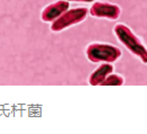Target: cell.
<instances>
[{
	"label": "cell",
	"instance_id": "8",
	"mask_svg": "<svg viewBox=\"0 0 147 134\" xmlns=\"http://www.w3.org/2000/svg\"><path fill=\"white\" fill-rule=\"evenodd\" d=\"M66 1H76V2H93L96 0H66Z\"/></svg>",
	"mask_w": 147,
	"mask_h": 134
},
{
	"label": "cell",
	"instance_id": "2",
	"mask_svg": "<svg viewBox=\"0 0 147 134\" xmlns=\"http://www.w3.org/2000/svg\"><path fill=\"white\" fill-rule=\"evenodd\" d=\"M88 60L93 63H113L121 56V50L108 43H91L86 50Z\"/></svg>",
	"mask_w": 147,
	"mask_h": 134
},
{
	"label": "cell",
	"instance_id": "6",
	"mask_svg": "<svg viewBox=\"0 0 147 134\" xmlns=\"http://www.w3.org/2000/svg\"><path fill=\"white\" fill-rule=\"evenodd\" d=\"M112 72H113V65L110 63L103 62L101 65H99L98 68L91 73V76L89 77V84L91 86L101 85L102 81Z\"/></svg>",
	"mask_w": 147,
	"mask_h": 134
},
{
	"label": "cell",
	"instance_id": "5",
	"mask_svg": "<svg viewBox=\"0 0 147 134\" xmlns=\"http://www.w3.org/2000/svg\"><path fill=\"white\" fill-rule=\"evenodd\" d=\"M70 8V2L66 0H60L54 3L46 6L40 15V18L45 23H52L57 19L63 12H65Z\"/></svg>",
	"mask_w": 147,
	"mask_h": 134
},
{
	"label": "cell",
	"instance_id": "4",
	"mask_svg": "<svg viewBox=\"0 0 147 134\" xmlns=\"http://www.w3.org/2000/svg\"><path fill=\"white\" fill-rule=\"evenodd\" d=\"M89 14L96 18H106L109 20H116L119 18L121 9L118 5L115 3L97 1L90 7Z\"/></svg>",
	"mask_w": 147,
	"mask_h": 134
},
{
	"label": "cell",
	"instance_id": "7",
	"mask_svg": "<svg viewBox=\"0 0 147 134\" xmlns=\"http://www.w3.org/2000/svg\"><path fill=\"white\" fill-rule=\"evenodd\" d=\"M125 80L119 74H115V73H110L103 81L101 86H121L123 85Z\"/></svg>",
	"mask_w": 147,
	"mask_h": 134
},
{
	"label": "cell",
	"instance_id": "1",
	"mask_svg": "<svg viewBox=\"0 0 147 134\" xmlns=\"http://www.w3.org/2000/svg\"><path fill=\"white\" fill-rule=\"evenodd\" d=\"M113 33L118 41L123 44L130 53L137 56L143 63H147V49L142 41L133 33V31L125 24H117L113 27Z\"/></svg>",
	"mask_w": 147,
	"mask_h": 134
},
{
	"label": "cell",
	"instance_id": "3",
	"mask_svg": "<svg viewBox=\"0 0 147 134\" xmlns=\"http://www.w3.org/2000/svg\"><path fill=\"white\" fill-rule=\"evenodd\" d=\"M89 14V9L86 7H78L73 9H67L65 12H63L61 16L52 22L51 31L52 32H62L73 25L82 23L86 18Z\"/></svg>",
	"mask_w": 147,
	"mask_h": 134
}]
</instances>
